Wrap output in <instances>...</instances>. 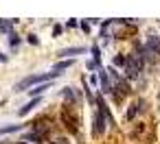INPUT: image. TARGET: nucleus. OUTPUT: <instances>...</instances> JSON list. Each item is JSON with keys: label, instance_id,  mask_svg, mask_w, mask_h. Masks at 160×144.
<instances>
[{"label": "nucleus", "instance_id": "f257e3e1", "mask_svg": "<svg viewBox=\"0 0 160 144\" xmlns=\"http://www.w3.org/2000/svg\"><path fill=\"white\" fill-rule=\"evenodd\" d=\"M62 72H46V74H29V77H24L22 81H18L16 83V92H27L29 87H33L35 83H48V81H53V79H57Z\"/></svg>", "mask_w": 160, "mask_h": 144}, {"label": "nucleus", "instance_id": "f03ea898", "mask_svg": "<svg viewBox=\"0 0 160 144\" xmlns=\"http://www.w3.org/2000/svg\"><path fill=\"white\" fill-rule=\"evenodd\" d=\"M142 66H145V59L138 57V55H127V66H125V74L127 79H138V74L142 72Z\"/></svg>", "mask_w": 160, "mask_h": 144}, {"label": "nucleus", "instance_id": "7ed1b4c3", "mask_svg": "<svg viewBox=\"0 0 160 144\" xmlns=\"http://www.w3.org/2000/svg\"><path fill=\"white\" fill-rule=\"evenodd\" d=\"M105 124H110V122H108V116H105L101 109H97L94 116H92V135H94V137H101V135L105 133Z\"/></svg>", "mask_w": 160, "mask_h": 144}, {"label": "nucleus", "instance_id": "20e7f679", "mask_svg": "<svg viewBox=\"0 0 160 144\" xmlns=\"http://www.w3.org/2000/svg\"><path fill=\"white\" fill-rule=\"evenodd\" d=\"M62 122H64V127L68 129V133H77V124H79V120H77V116H72L70 105L64 107V111H62Z\"/></svg>", "mask_w": 160, "mask_h": 144}, {"label": "nucleus", "instance_id": "39448f33", "mask_svg": "<svg viewBox=\"0 0 160 144\" xmlns=\"http://www.w3.org/2000/svg\"><path fill=\"white\" fill-rule=\"evenodd\" d=\"M145 48L153 55V57H160V37L158 35H149L145 39Z\"/></svg>", "mask_w": 160, "mask_h": 144}, {"label": "nucleus", "instance_id": "423d86ee", "mask_svg": "<svg viewBox=\"0 0 160 144\" xmlns=\"http://www.w3.org/2000/svg\"><path fill=\"white\" fill-rule=\"evenodd\" d=\"M99 83H101V92H103V94H112V92H114V87H112V83H110V79H108V72H105L103 68H99Z\"/></svg>", "mask_w": 160, "mask_h": 144}, {"label": "nucleus", "instance_id": "0eeeda50", "mask_svg": "<svg viewBox=\"0 0 160 144\" xmlns=\"http://www.w3.org/2000/svg\"><path fill=\"white\" fill-rule=\"evenodd\" d=\"M46 131H48V127H40V129H33V131H29L24 137H27L29 142H44V137H46Z\"/></svg>", "mask_w": 160, "mask_h": 144}, {"label": "nucleus", "instance_id": "6e6552de", "mask_svg": "<svg viewBox=\"0 0 160 144\" xmlns=\"http://www.w3.org/2000/svg\"><path fill=\"white\" fill-rule=\"evenodd\" d=\"M142 109H145V100L140 98V100H136V103H132V105H129V109H127L125 118H127V120H134V118H136Z\"/></svg>", "mask_w": 160, "mask_h": 144}, {"label": "nucleus", "instance_id": "1a4fd4ad", "mask_svg": "<svg viewBox=\"0 0 160 144\" xmlns=\"http://www.w3.org/2000/svg\"><path fill=\"white\" fill-rule=\"evenodd\" d=\"M83 53H86V48H83V46H68V48L57 50V57H66V59H68V55H70V57H75V55H83Z\"/></svg>", "mask_w": 160, "mask_h": 144}, {"label": "nucleus", "instance_id": "9d476101", "mask_svg": "<svg viewBox=\"0 0 160 144\" xmlns=\"http://www.w3.org/2000/svg\"><path fill=\"white\" fill-rule=\"evenodd\" d=\"M38 105H40V98H31V100H29L24 107H20V111H18V114H20V116H29V114H31V111H33Z\"/></svg>", "mask_w": 160, "mask_h": 144}, {"label": "nucleus", "instance_id": "9b49d317", "mask_svg": "<svg viewBox=\"0 0 160 144\" xmlns=\"http://www.w3.org/2000/svg\"><path fill=\"white\" fill-rule=\"evenodd\" d=\"M13 26H16V20H0V33H13Z\"/></svg>", "mask_w": 160, "mask_h": 144}, {"label": "nucleus", "instance_id": "f8f14e48", "mask_svg": "<svg viewBox=\"0 0 160 144\" xmlns=\"http://www.w3.org/2000/svg\"><path fill=\"white\" fill-rule=\"evenodd\" d=\"M72 63H75V59H64V61H57V63L53 66V70H55V72H62V70H68Z\"/></svg>", "mask_w": 160, "mask_h": 144}, {"label": "nucleus", "instance_id": "ddd939ff", "mask_svg": "<svg viewBox=\"0 0 160 144\" xmlns=\"http://www.w3.org/2000/svg\"><path fill=\"white\" fill-rule=\"evenodd\" d=\"M16 131H22V124H5V127H0V135L16 133Z\"/></svg>", "mask_w": 160, "mask_h": 144}, {"label": "nucleus", "instance_id": "4468645a", "mask_svg": "<svg viewBox=\"0 0 160 144\" xmlns=\"http://www.w3.org/2000/svg\"><path fill=\"white\" fill-rule=\"evenodd\" d=\"M90 53H92V61H94L97 66H101V48H99V44H92Z\"/></svg>", "mask_w": 160, "mask_h": 144}, {"label": "nucleus", "instance_id": "2eb2a0df", "mask_svg": "<svg viewBox=\"0 0 160 144\" xmlns=\"http://www.w3.org/2000/svg\"><path fill=\"white\" fill-rule=\"evenodd\" d=\"M112 66H114V68H125V66H127V55H116V57L112 59Z\"/></svg>", "mask_w": 160, "mask_h": 144}, {"label": "nucleus", "instance_id": "dca6fc26", "mask_svg": "<svg viewBox=\"0 0 160 144\" xmlns=\"http://www.w3.org/2000/svg\"><path fill=\"white\" fill-rule=\"evenodd\" d=\"M44 90H48V83H42V85H38V87L29 90V94H31V98H40V94H42Z\"/></svg>", "mask_w": 160, "mask_h": 144}, {"label": "nucleus", "instance_id": "f3484780", "mask_svg": "<svg viewBox=\"0 0 160 144\" xmlns=\"http://www.w3.org/2000/svg\"><path fill=\"white\" fill-rule=\"evenodd\" d=\"M62 96H64L66 100H70V103H75V100H77V96H75L72 87H64V90H62Z\"/></svg>", "mask_w": 160, "mask_h": 144}, {"label": "nucleus", "instance_id": "a211bd4d", "mask_svg": "<svg viewBox=\"0 0 160 144\" xmlns=\"http://www.w3.org/2000/svg\"><path fill=\"white\" fill-rule=\"evenodd\" d=\"M9 46H11V48H13V50H16V48H18V46H20V35H18V33H16V31H13V33H11V35H9Z\"/></svg>", "mask_w": 160, "mask_h": 144}, {"label": "nucleus", "instance_id": "6ab92c4d", "mask_svg": "<svg viewBox=\"0 0 160 144\" xmlns=\"http://www.w3.org/2000/svg\"><path fill=\"white\" fill-rule=\"evenodd\" d=\"M27 42H29V44H33V46H38V44H40V39H38V35H35V33H29V35H27Z\"/></svg>", "mask_w": 160, "mask_h": 144}, {"label": "nucleus", "instance_id": "aec40b11", "mask_svg": "<svg viewBox=\"0 0 160 144\" xmlns=\"http://www.w3.org/2000/svg\"><path fill=\"white\" fill-rule=\"evenodd\" d=\"M79 26H81V31H83V33H86V35H88V33H90V22H86V20H83V22H81V24H79Z\"/></svg>", "mask_w": 160, "mask_h": 144}, {"label": "nucleus", "instance_id": "412c9836", "mask_svg": "<svg viewBox=\"0 0 160 144\" xmlns=\"http://www.w3.org/2000/svg\"><path fill=\"white\" fill-rule=\"evenodd\" d=\"M53 35H55V37H59V35H62V26H59V24H55V26H53Z\"/></svg>", "mask_w": 160, "mask_h": 144}, {"label": "nucleus", "instance_id": "4be33fe9", "mask_svg": "<svg viewBox=\"0 0 160 144\" xmlns=\"http://www.w3.org/2000/svg\"><path fill=\"white\" fill-rule=\"evenodd\" d=\"M77 24H79V22H77V20H68V24H66V26H68V29H75V26H77Z\"/></svg>", "mask_w": 160, "mask_h": 144}, {"label": "nucleus", "instance_id": "5701e85b", "mask_svg": "<svg viewBox=\"0 0 160 144\" xmlns=\"http://www.w3.org/2000/svg\"><path fill=\"white\" fill-rule=\"evenodd\" d=\"M86 68H88V70H94V68H97V63H94V61H88V63H86Z\"/></svg>", "mask_w": 160, "mask_h": 144}, {"label": "nucleus", "instance_id": "b1692460", "mask_svg": "<svg viewBox=\"0 0 160 144\" xmlns=\"http://www.w3.org/2000/svg\"><path fill=\"white\" fill-rule=\"evenodd\" d=\"M51 144H68V140H64V137H59V140H55V142H51Z\"/></svg>", "mask_w": 160, "mask_h": 144}, {"label": "nucleus", "instance_id": "393cba45", "mask_svg": "<svg viewBox=\"0 0 160 144\" xmlns=\"http://www.w3.org/2000/svg\"><path fill=\"white\" fill-rule=\"evenodd\" d=\"M0 61H2V63H7V61H9V57H7L5 53H0Z\"/></svg>", "mask_w": 160, "mask_h": 144}, {"label": "nucleus", "instance_id": "a878e982", "mask_svg": "<svg viewBox=\"0 0 160 144\" xmlns=\"http://www.w3.org/2000/svg\"><path fill=\"white\" fill-rule=\"evenodd\" d=\"M16 144H29V142H16Z\"/></svg>", "mask_w": 160, "mask_h": 144}, {"label": "nucleus", "instance_id": "bb28decb", "mask_svg": "<svg viewBox=\"0 0 160 144\" xmlns=\"http://www.w3.org/2000/svg\"><path fill=\"white\" fill-rule=\"evenodd\" d=\"M158 100H160V92H158Z\"/></svg>", "mask_w": 160, "mask_h": 144}]
</instances>
